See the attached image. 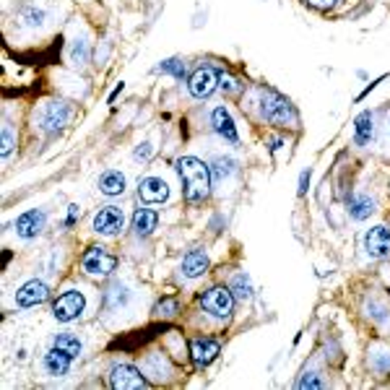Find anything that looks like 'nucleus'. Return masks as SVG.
I'll return each instance as SVG.
<instances>
[{"mask_svg": "<svg viewBox=\"0 0 390 390\" xmlns=\"http://www.w3.org/2000/svg\"><path fill=\"white\" fill-rule=\"evenodd\" d=\"M177 175L182 180V195L190 203H201L211 193V167L195 156L177 159Z\"/></svg>", "mask_w": 390, "mask_h": 390, "instance_id": "nucleus-1", "label": "nucleus"}, {"mask_svg": "<svg viewBox=\"0 0 390 390\" xmlns=\"http://www.w3.org/2000/svg\"><path fill=\"white\" fill-rule=\"evenodd\" d=\"M260 110H263L265 120H271L276 125H284V122H294L297 115H294V107L289 104V99H284L281 94L265 89L263 96H260Z\"/></svg>", "mask_w": 390, "mask_h": 390, "instance_id": "nucleus-2", "label": "nucleus"}, {"mask_svg": "<svg viewBox=\"0 0 390 390\" xmlns=\"http://www.w3.org/2000/svg\"><path fill=\"white\" fill-rule=\"evenodd\" d=\"M201 305H203L206 313H211L213 317H229L232 310H234V294H232V289H227V287H211L208 291H203Z\"/></svg>", "mask_w": 390, "mask_h": 390, "instance_id": "nucleus-3", "label": "nucleus"}, {"mask_svg": "<svg viewBox=\"0 0 390 390\" xmlns=\"http://www.w3.org/2000/svg\"><path fill=\"white\" fill-rule=\"evenodd\" d=\"M219 84H221V76L211 65H201L193 76L187 78V89H190V94H193L195 99H208L219 89Z\"/></svg>", "mask_w": 390, "mask_h": 390, "instance_id": "nucleus-4", "label": "nucleus"}, {"mask_svg": "<svg viewBox=\"0 0 390 390\" xmlns=\"http://www.w3.org/2000/svg\"><path fill=\"white\" fill-rule=\"evenodd\" d=\"M84 307H86L84 294L76 291V289H70V291H65V294H60V297L55 299L52 315H55V320H60V322H70L84 313Z\"/></svg>", "mask_w": 390, "mask_h": 390, "instance_id": "nucleus-5", "label": "nucleus"}, {"mask_svg": "<svg viewBox=\"0 0 390 390\" xmlns=\"http://www.w3.org/2000/svg\"><path fill=\"white\" fill-rule=\"evenodd\" d=\"M81 265H84V271L89 276H110L115 271V265H118V258L107 253L104 247H89Z\"/></svg>", "mask_w": 390, "mask_h": 390, "instance_id": "nucleus-6", "label": "nucleus"}, {"mask_svg": "<svg viewBox=\"0 0 390 390\" xmlns=\"http://www.w3.org/2000/svg\"><path fill=\"white\" fill-rule=\"evenodd\" d=\"M122 227H125V213H122V208H118V206H104V208H99V213L94 216V232H96V234L112 237V234H118Z\"/></svg>", "mask_w": 390, "mask_h": 390, "instance_id": "nucleus-7", "label": "nucleus"}, {"mask_svg": "<svg viewBox=\"0 0 390 390\" xmlns=\"http://www.w3.org/2000/svg\"><path fill=\"white\" fill-rule=\"evenodd\" d=\"M110 382L115 390H138V388H149V380L144 375L138 372L136 367L130 365H120L112 370L110 375Z\"/></svg>", "mask_w": 390, "mask_h": 390, "instance_id": "nucleus-8", "label": "nucleus"}, {"mask_svg": "<svg viewBox=\"0 0 390 390\" xmlns=\"http://www.w3.org/2000/svg\"><path fill=\"white\" fill-rule=\"evenodd\" d=\"M50 297V289H47V284L44 281H26L24 287L16 291V305L18 307H37L42 305L44 299Z\"/></svg>", "mask_w": 390, "mask_h": 390, "instance_id": "nucleus-9", "label": "nucleus"}, {"mask_svg": "<svg viewBox=\"0 0 390 390\" xmlns=\"http://www.w3.org/2000/svg\"><path fill=\"white\" fill-rule=\"evenodd\" d=\"M70 118V107L65 102H52L44 107L42 118H39V125H42V130H47V133H55V130H60V127L68 122Z\"/></svg>", "mask_w": 390, "mask_h": 390, "instance_id": "nucleus-10", "label": "nucleus"}, {"mask_svg": "<svg viewBox=\"0 0 390 390\" xmlns=\"http://www.w3.org/2000/svg\"><path fill=\"white\" fill-rule=\"evenodd\" d=\"M365 250L370 258H388L390 255V229L388 227H375L367 232L365 237Z\"/></svg>", "mask_w": 390, "mask_h": 390, "instance_id": "nucleus-11", "label": "nucleus"}, {"mask_svg": "<svg viewBox=\"0 0 390 390\" xmlns=\"http://www.w3.org/2000/svg\"><path fill=\"white\" fill-rule=\"evenodd\" d=\"M138 195H141V201H146V203H164L170 198V185L161 177H146L138 185Z\"/></svg>", "mask_w": 390, "mask_h": 390, "instance_id": "nucleus-12", "label": "nucleus"}, {"mask_svg": "<svg viewBox=\"0 0 390 390\" xmlns=\"http://www.w3.org/2000/svg\"><path fill=\"white\" fill-rule=\"evenodd\" d=\"M44 229V213L42 211H26L16 219V234L21 239H34Z\"/></svg>", "mask_w": 390, "mask_h": 390, "instance_id": "nucleus-13", "label": "nucleus"}, {"mask_svg": "<svg viewBox=\"0 0 390 390\" xmlns=\"http://www.w3.org/2000/svg\"><path fill=\"white\" fill-rule=\"evenodd\" d=\"M211 125H213V130L224 138V141H229V144H237L239 141L237 127H234V120H232V115L224 110V107H216V110L211 112Z\"/></svg>", "mask_w": 390, "mask_h": 390, "instance_id": "nucleus-14", "label": "nucleus"}, {"mask_svg": "<svg viewBox=\"0 0 390 390\" xmlns=\"http://www.w3.org/2000/svg\"><path fill=\"white\" fill-rule=\"evenodd\" d=\"M221 346H219V341H213V339H195L193 344H190V354H193L195 359V365H211L213 359L219 356Z\"/></svg>", "mask_w": 390, "mask_h": 390, "instance_id": "nucleus-15", "label": "nucleus"}, {"mask_svg": "<svg viewBox=\"0 0 390 390\" xmlns=\"http://www.w3.org/2000/svg\"><path fill=\"white\" fill-rule=\"evenodd\" d=\"M208 271V255L203 250H190V253L182 258V273L187 279H198Z\"/></svg>", "mask_w": 390, "mask_h": 390, "instance_id": "nucleus-16", "label": "nucleus"}, {"mask_svg": "<svg viewBox=\"0 0 390 390\" xmlns=\"http://www.w3.org/2000/svg\"><path fill=\"white\" fill-rule=\"evenodd\" d=\"M70 362H73V356H68L65 351H60V348L52 346L47 354H44V370L55 377H63V375L70 370Z\"/></svg>", "mask_w": 390, "mask_h": 390, "instance_id": "nucleus-17", "label": "nucleus"}, {"mask_svg": "<svg viewBox=\"0 0 390 390\" xmlns=\"http://www.w3.org/2000/svg\"><path fill=\"white\" fill-rule=\"evenodd\" d=\"M159 224V213L153 208H138L136 216H133V232L138 237H149Z\"/></svg>", "mask_w": 390, "mask_h": 390, "instance_id": "nucleus-18", "label": "nucleus"}, {"mask_svg": "<svg viewBox=\"0 0 390 390\" xmlns=\"http://www.w3.org/2000/svg\"><path fill=\"white\" fill-rule=\"evenodd\" d=\"M346 206H348V216L356 221H365L375 213V201L370 195H351Z\"/></svg>", "mask_w": 390, "mask_h": 390, "instance_id": "nucleus-19", "label": "nucleus"}, {"mask_svg": "<svg viewBox=\"0 0 390 390\" xmlns=\"http://www.w3.org/2000/svg\"><path fill=\"white\" fill-rule=\"evenodd\" d=\"M125 175L118 170H107L99 177V190H102L104 195H120V193H125Z\"/></svg>", "mask_w": 390, "mask_h": 390, "instance_id": "nucleus-20", "label": "nucleus"}, {"mask_svg": "<svg viewBox=\"0 0 390 390\" xmlns=\"http://www.w3.org/2000/svg\"><path fill=\"white\" fill-rule=\"evenodd\" d=\"M375 125H372V112H362L354 122V141L359 146H367L372 141Z\"/></svg>", "mask_w": 390, "mask_h": 390, "instance_id": "nucleus-21", "label": "nucleus"}, {"mask_svg": "<svg viewBox=\"0 0 390 390\" xmlns=\"http://www.w3.org/2000/svg\"><path fill=\"white\" fill-rule=\"evenodd\" d=\"M52 346L60 348V351H65L68 356H81V351H84V346H81V341L73 336V333H58L55 336V341H52Z\"/></svg>", "mask_w": 390, "mask_h": 390, "instance_id": "nucleus-22", "label": "nucleus"}, {"mask_svg": "<svg viewBox=\"0 0 390 390\" xmlns=\"http://www.w3.org/2000/svg\"><path fill=\"white\" fill-rule=\"evenodd\" d=\"M232 294H234V299H239V302H247V299L253 297V287H250V279H247L245 273H237V276L232 279Z\"/></svg>", "mask_w": 390, "mask_h": 390, "instance_id": "nucleus-23", "label": "nucleus"}, {"mask_svg": "<svg viewBox=\"0 0 390 390\" xmlns=\"http://www.w3.org/2000/svg\"><path fill=\"white\" fill-rule=\"evenodd\" d=\"M159 70L161 73H172V76L180 78V81L185 78V63H182V60H164L159 65Z\"/></svg>", "mask_w": 390, "mask_h": 390, "instance_id": "nucleus-24", "label": "nucleus"}, {"mask_svg": "<svg viewBox=\"0 0 390 390\" xmlns=\"http://www.w3.org/2000/svg\"><path fill=\"white\" fill-rule=\"evenodd\" d=\"M232 167H234V161L232 159H216L211 167V177L216 180H224L227 175H232Z\"/></svg>", "mask_w": 390, "mask_h": 390, "instance_id": "nucleus-25", "label": "nucleus"}, {"mask_svg": "<svg viewBox=\"0 0 390 390\" xmlns=\"http://www.w3.org/2000/svg\"><path fill=\"white\" fill-rule=\"evenodd\" d=\"M70 58H73V63H86L89 60V52H86V42L81 39V42H73V50H70Z\"/></svg>", "mask_w": 390, "mask_h": 390, "instance_id": "nucleus-26", "label": "nucleus"}, {"mask_svg": "<svg viewBox=\"0 0 390 390\" xmlns=\"http://www.w3.org/2000/svg\"><path fill=\"white\" fill-rule=\"evenodd\" d=\"M322 385H325V382L320 380V377H315V372H307L305 377H302V380L297 382V388H322Z\"/></svg>", "mask_w": 390, "mask_h": 390, "instance_id": "nucleus-27", "label": "nucleus"}, {"mask_svg": "<svg viewBox=\"0 0 390 390\" xmlns=\"http://www.w3.org/2000/svg\"><path fill=\"white\" fill-rule=\"evenodd\" d=\"M156 313L164 315V317H172V315L177 313V302H175V299H164V302L156 305Z\"/></svg>", "mask_w": 390, "mask_h": 390, "instance_id": "nucleus-28", "label": "nucleus"}, {"mask_svg": "<svg viewBox=\"0 0 390 390\" xmlns=\"http://www.w3.org/2000/svg\"><path fill=\"white\" fill-rule=\"evenodd\" d=\"M26 24L29 26H42L44 24V11L26 8Z\"/></svg>", "mask_w": 390, "mask_h": 390, "instance_id": "nucleus-29", "label": "nucleus"}, {"mask_svg": "<svg viewBox=\"0 0 390 390\" xmlns=\"http://www.w3.org/2000/svg\"><path fill=\"white\" fill-rule=\"evenodd\" d=\"M13 151V136H11L8 127H3V149H0V153H3V159L8 156V153Z\"/></svg>", "mask_w": 390, "mask_h": 390, "instance_id": "nucleus-30", "label": "nucleus"}, {"mask_svg": "<svg viewBox=\"0 0 390 390\" xmlns=\"http://www.w3.org/2000/svg\"><path fill=\"white\" fill-rule=\"evenodd\" d=\"M151 153H153L151 144H141V146H138V149H136V151H133V156H136L138 161H146V159H149V156H151Z\"/></svg>", "mask_w": 390, "mask_h": 390, "instance_id": "nucleus-31", "label": "nucleus"}, {"mask_svg": "<svg viewBox=\"0 0 390 390\" xmlns=\"http://www.w3.org/2000/svg\"><path fill=\"white\" fill-rule=\"evenodd\" d=\"M81 216V206H68V219H65V227H73L76 224V219Z\"/></svg>", "mask_w": 390, "mask_h": 390, "instance_id": "nucleus-32", "label": "nucleus"}, {"mask_svg": "<svg viewBox=\"0 0 390 390\" xmlns=\"http://www.w3.org/2000/svg\"><path fill=\"white\" fill-rule=\"evenodd\" d=\"M307 187H310V170H305L302 175H299V187H297V193H299V195H305V193H307Z\"/></svg>", "mask_w": 390, "mask_h": 390, "instance_id": "nucleus-33", "label": "nucleus"}, {"mask_svg": "<svg viewBox=\"0 0 390 390\" xmlns=\"http://www.w3.org/2000/svg\"><path fill=\"white\" fill-rule=\"evenodd\" d=\"M221 86H224V89H227V92H239V86H237V81H234V78L232 76H221Z\"/></svg>", "mask_w": 390, "mask_h": 390, "instance_id": "nucleus-34", "label": "nucleus"}, {"mask_svg": "<svg viewBox=\"0 0 390 390\" xmlns=\"http://www.w3.org/2000/svg\"><path fill=\"white\" fill-rule=\"evenodd\" d=\"M310 3H313V6H317V8H331L336 0H310Z\"/></svg>", "mask_w": 390, "mask_h": 390, "instance_id": "nucleus-35", "label": "nucleus"}]
</instances>
